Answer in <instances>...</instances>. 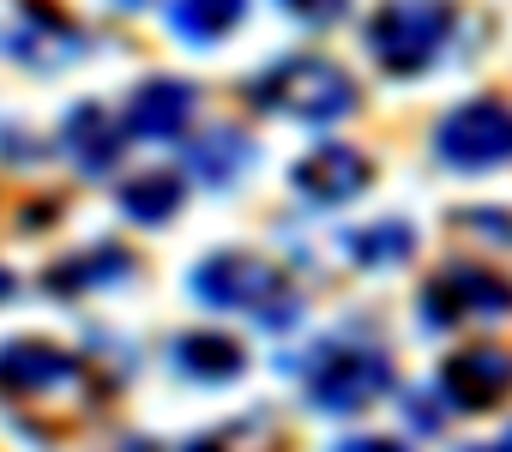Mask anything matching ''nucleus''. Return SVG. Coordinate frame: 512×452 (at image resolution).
Segmentation results:
<instances>
[{
    "label": "nucleus",
    "instance_id": "nucleus-1",
    "mask_svg": "<svg viewBox=\"0 0 512 452\" xmlns=\"http://www.w3.org/2000/svg\"><path fill=\"white\" fill-rule=\"evenodd\" d=\"M193 296L205 308H247V314H260V326L284 332L296 326L302 302L284 290V272L266 266V260H247V254H217L193 272Z\"/></svg>",
    "mask_w": 512,
    "mask_h": 452
},
{
    "label": "nucleus",
    "instance_id": "nucleus-2",
    "mask_svg": "<svg viewBox=\"0 0 512 452\" xmlns=\"http://www.w3.org/2000/svg\"><path fill=\"white\" fill-rule=\"evenodd\" d=\"M253 97H260L266 109L296 115V121H344V115L356 109V85H350L332 61H320V55H290V61H278L272 73L253 79Z\"/></svg>",
    "mask_w": 512,
    "mask_h": 452
},
{
    "label": "nucleus",
    "instance_id": "nucleus-3",
    "mask_svg": "<svg viewBox=\"0 0 512 452\" xmlns=\"http://www.w3.org/2000/svg\"><path fill=\"white\" fill-rule=\"evenodd\" d=\"M446 25H452V13L440 7V0H392V7L374 13L368 49H374V61H380L386 73L410 79V73H422V67L440 55Z\"/></svg>",
    "mask_w": 512,
    "mask_h": 452
},
{
    "label": "nucleus",
    "instance_id": "nucleus-4",
    "mask_svg": "<svg viewBox=\"0 0 512 452\" xmlns=\"http://www.w3.org/2000/svg\"><path fill=\"white\" fill-rule=\"evenodd\" d=\"M380 392H392V368L380 350L368 344H332L314 368H308V398L332 416H350V410H368Z\"/></svg>",
    "mask_w": 512,
    "mask_h": 452
},
{
    "label": "nucleus",
    "instance_id": "nucleus-5",
    "mask_svg": "<svg viewBox=\"0 0 512 452\" xmlns=\"http://www.w3.org/2000/svg\"><path fill=\"white\" fill-rule=\"evenodd\" d=\"M494 314H512V284L482 266H446L422 290V326L434 332L464 326V320H494Z\"/></svg>",
    "mask_w": 512,
    "mask_h": 452
},
{
    "label": "nucleus",
    "instance_id": "nucleus-6",
    "mask_svg": "<svg viewBox=\"0 0 512 452\" xmlns=\"http://www.w3.org/2000/svg\"><path fill=\"white\" fill-rule=\"evenodd\" d=\"M434 151L452 163V169H494L512 157V109L500 103H464L440 121L434 133Z\"/></svg>",
    "mask_w": 512,
    "mask_h": 452
},
{
    "label": "nucleus",
    "instance_id": "nucleus-7",
    "mask_svg": "<svg viewBox=\"0 0 512 452\" xmlns=\"http://www.w3.org/2000/svg\"><path fill=\"white\" fill-rule=\"evenodd\" d=\"M73 386H85V368L67 350H55V344L19 338V344L0 350V392H31V398L43 392V398H55V392H73Z\"/></svg>",
    "mask_w": 512,
    "mask_h": 452
},
{
    "label": "nucleus",
    "instance_id": "nucleus-8",
    "mask_svg": "<svg viewBox=\"0 0 512 452\" xmlns=\"http://www.w3.org/2000/svg\"><path fill=\"white\" fill-rule=\"evenodd\" d=\"M440 392L458 404V410H488L512 392V356L494 350V344H476V350H458L446 368H440Z\"/></svg>",
    "mask_w": 512,
    "mask_h": 452
},
{
    "label": "nucleus",
    "instance_id": "nucleus-9",
    "mask_svg": "<svg viewBox=\"0 0 512 452\" xmlns=\"http://www.w3.org/2000/svg\"><path fill=\"white\" fill-rule=\"evenodd\" d=\"M296 187L308 199H320V205H344V199H356L368 187V157L350 151V145H320L314 157L296 163Z\"/></svg>",
    "mask_w": 512,
    "mask_h": 452
},
{
    "label": "nucleus",
    "instance_id": "nucleus-10",
    "mask_svg": "<svg viewBox=\"0 0 512 452\" xmlns=\"http://www.w3.org/2000/svg\"><path fill=\"white\" fill-rule=\"evenodd\" d=\"M193 115V85L181 79H145L127 103V133L133 139H175Z\"/></svg>",
    "mask_w": 512,
    "mask_h": 452
},
{
    "label": "nucleus",
    "instance_id": "nucleus-11",
    "mask_svg": "<svg viewBox=\"0 0 512 452\" xmlns=\"http://www.w3.org/2000/svg\"><path fill=\"white\" fill-rule=\"evenodd\" d=\"M127 272H133V254L109 242V248H91V254L55 266V272H49V290H55V296H73V290H109V284H127Z\"/></svg>",
    "mask_w": 512,
    "mask_h": 452
},
{
    "label": "nucleus",
    "instance_id": "nucleus-12",
    "mask_svg": "<svg viewBox=\"0 0 512 452\" xmlns=\"http://www.w3.org/2000/svg\"><path fill=\"white\" fill-rule=\"evenodd\" d=\"M175 362L193 380H235L247 368V350L223 332H187V338H175Z\"/></svg>",
    "mask_w": 512,
    "mask_h": 452
},
{
    "label": "nucleus",
    "instance_id": "nucleus-13",
    "mask_svg": "<svg viewBox=\"0 0 512 452\" xmlns=\"http://www.w3.org/2000/svg\"><path fill=\"white\" fill-rule=\"evenodd\" d=\"M187 163H193V175L199 181H211V187H223V181H235L247 163H253V139H241L235 127H217V133H205V139H193V151H187Z\"/></svg>",
    "mask_w": 512,
    "mask_h": 452
},
{
    "label": "nucleus",
    "instance_id": "nucleus-14",
    "mask_svg": "<svg viewBox=\"0 0 512 452\" xmlns=\"http://www.w3.org/2000/svg\"><path fill=\"white\" fill-rule=\"evenodd\" d=\"M67 145H73V157H79L91 175L109 169V163L121 157V133H109L103 109H73V121H67Z\"/></svg>",
    "mask_w": 512,
    "mask_h": 452
},
{
    "label": "nucleus",
    "instance_id": "nucleus-15",
    "mask_svg": "<svg viewBox=\"0 0 512 452\" xmlns=\"http://www.w3.org/2000/svg\"><path fill=\"white\" fill-rule=\"evenodd\" d=\"M235 19H241V0H169V25H175V37H193V43L223 37Z\"/></svg>",
    "mask_w": 512,
    "mask_h": 452
},
{
    "label": "nucleus",
    "instance_id": "nucleus-16",
    "mask_svg": "<svg viewBox=\"0 0 512 452\" xmlns=\"http://www.w3.org/2000/svg\"><path fill=\"white\" fill-rule=\"evenodd\" d=\"M121 205H127L139 223H163V217L181 205V175H169V169H151V175H139V181L121 193Z\"/></svg>",
    "mask_w": 512,
    "mask_h": 452
},
{
    "label": "nucleus",
    "instance_id": "nucleus-17",
    "mask_svg": "<svg viewBox=\"0 0 512 452\" xmlns=\"http://www.w3.org/2000/svg\"><path fill=\"white\" fill-rule=\"evenodd\" d=\"M410 248H416V236L404 230V223H380V230H356L350 236V254L362 266H398V260H410Z\"/></svg>",
    "mask_w": 512,
    "mask_h": 452
},
{
    "label": "nucleus",
    "instance_id": "nucleus-18",
    "mask_svg": "<svg viewBox=\"0 0 512 452\" xmlns=\"http://www.w3.org/2000/svg\"><path fill=\"white\" fill-rule=\"evenodd\" d=\"M284 446V434L272 428V422H241V428H223V434H205V440H193L187 452H278Z\"/></svg>",
    "mask_w": 512,
    "mask_h": 452
},
{
    "label": "nucleus",
    "instance_id": "nucleus-19",
    "mask_svg": "<svg viewBox=\"0 0 512 452\" xmlns=\"http://www.w3.org/2000/svg\"><path fill=\"white\" fill-rule=\"evenodd\" d=\"M278 7L296 13V19H308V25H332V19H344L350 0H278Z\"/></svg>",
    "mask_w": 512,
    "mask_h": 452
},
{
    "label": "nucleus",
    "instance_id": "nucleus-20",
    "mask_svg": "<svg viewBox=\"0 0 512 452\" xmlns=\"http://www.w3.org/2000/svg\"><path fill=\"white\" fill-rule=\"evenodd\" d=\"M464 223L482 230V236H494V242H512V217L506 211H464Z\"/></svg>",
    "mask_w": 512,
    "mask_h": 452
},
{
    "label": "nucleus",
    "instance_id": "nucleus-21",
    "mask_svg": "<svg viewBox=\"0 0 512 452\" xmlns=\"http://www.w3.org/2000/svg\"><path fill=\"white\" fill-rule=\"evenodd\" d=\"M410 422H416V428H440V410L416 392V398H410Z\"/></svg>",
    "mask_w": 512,
    "mask_h": 452
},
{
    "label": "nucleus",
    "instance_id": "nucleus-22",
    "mask_svg": "<svg viewBox=\"0 0 512 452\" xmlns=\"http://www.w3.org/2000/svg\"><path fill=\"white\" fill-rule=\"evenodd\" d=\"M332 452H404L398 440H344V446H332Z\"/></svg>",
    "mask_w": 512,
    "mask_h": 452
},
{
    "label": "nucleus",
    "instance_id": "nucleus-23",
    "mask_svg": "<svg viewBox=\"0 0 512 452\" xmlns=\"http://www.w3.org/2000/svg\"><path fill=\"white\" fill-rule=\"evenodd\" d=\"M470 452H512V428H506L500 440H488V446H470Z\"/></svg>",
    "mask_w": 512,
    "mask_h": 452
},
{
    "label": "nucleus",
    "instance_id": "nucleus-24",
    "mask_svg": "<svg viewBox=\"0 0 512 452\" xmlns=\"http://www.w3.org/2000/svg\"><path fill=\"white\" fill-rule=\"evenodd\" d=\"M7 296H13V278H7V272H0V302H7Z\"/></svg>",
    "mask_w": 512,
    "mask_h": 452
}]
</instances>
